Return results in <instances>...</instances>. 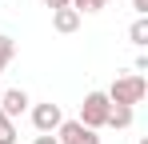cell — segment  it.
I'll use <instances>...</instances> for the list:
<instances>
[{
  "label": "cell",
  "mask_w": 148,
  "mask_h": 144,
  "mask_svg": "<svg viewBox=\"0 0 148 144\" xmlns=\"http://www.w3.org/2000/svg\"><path fill=\"white\" fill-rule=\"evenodd\" d=\"M108 108H112V104H108V96H104V92H88V96H84V104H80V124H84V128H92V132L104 128Z\"/></svg>",
  "instance_id": "cell-2"
},
{
  "label": "cell",
  "mask_w": 148,
  "mask_h": 144,
  "mask_svg": "<svg viewBox=\"0 0 148 144\" xmlns=\"http://www.w3.org/2000/svg\"><path fill=\"white\" fill-rule=\"evenodd\" d=\"M12 56H16V40H12V36H4V32H0V72L8 68V60H12Z\"/></svg>",
  "instance_id": "cell-9"
},
{
  "label": "cell",
  "mask_w": 148,
  "mask_h": 144,
  "mask_svg": "<svg viewBox=\"0 0 148 144\" xmlns=\"http://www.w3.org/2000/svg\"><path fill=\"white\" fill-rule=\"evenodd\" d=\"M132 8H136V16H148V0H128Z\"/></svg>",
  "instance_id": "cell-13"
},
{
  "label": "cell",
  "mask_w": 148,
  "mask_h": 144,
  "mask_svg": "<svg viewBox=\"0 0 148 144\" xmlns=\"http://www.w3.org/2000/svg\"><path fill=\"white\" fill-rule=\"evenodd\" d=\"M140 144H148V136H144V140H140Z\"/></svg>",
  "instance_id": "cell-15"
},
{
  "label": "cell",
  "mask_w": 148,
  "mask_h": 144,
  "mask_svg": "<svg viewBox=\"0 0 148 144\" xmlns=\"http://www.w3.org/2000/svg\"><path fill=\"white\" fill-rule=\"evenodd\" d=\"M128 40H132L136 48H148V20H144V16H136V20H132V28H128Z\"/></svg>",
  "instance_id": "cell-8"
},
{
  "label": "cell",
  "mask_w": 148,
  "mask_h": 144,
  "mask_svg": "<svg viewBox=\"0 0 148 144\" xmlns=\"http://www.w3.org/2000/svg\"><path fill=\"white\" fill-rule=\"evenodd\" d=\"M132 116H136V112H132L128 104H112V108H108V120H104V128H132Z\"/></svg>",
  "instance_id": "cell-7"
},
{
  "label": "cell",
  "mask_w": 148,
  "mask_h": 144,
  "mask_svg": "<svg viewBox=\"0 0 148 144\" xmlns=\"http://www.w3.org/2000/svg\"><path fill=\"white\" fill-rule=\"evenodd\" d=\"M52 28L64 32V36L76 32V28H80V12H76V8H56V12H52Z\"/></svg>",
  "instance_id": "cell-6"
},
{
  "label": "cell",
  "mask_w": 148,
  "mask_h": 144,
  "mask_svg": "<svg viewBox=\"0 0 148 144\" xmlns=\"http://www.w3.org/2000/svg\"><path fill=\"white\" fill-rule=\"evenodd\" d=\"M44 8H52V12L56 8H68V0H44Z\"/></svg>",
  "instance_id": "cell-14"
},
{
  "label": "cell",
  "mask_w": 148,
  "mask_h": 144,
  "mask_svg": "<svg viewBox=\"0 0 148 144\" xmlns=\"http://www.w3.org/2000/svg\"><path fill=\"white\" fill-rule=\"evenodd\" d=\"M0 92H4V88H0Z\"/></svg>",
  "instance_id": "cell-16"
},
{
  "label": "cell",
  "mask_w": 148,
  "mask_h": 144,
  "mask_svg": "<svg viewBox=\"0 0 148 144\" xmlns=\"http://www.w3.org/2000/svg\"><path fill=\"white\" fill-rule=\"evenodd\" d=\"M60 120H64L60 104H52V100L32 104V128H36V132H56V128H60Z\"/></svg>",
  "instance_id": "cell-3"
},
{
  "label": "cell",
  "mask_w": 148,
  "mask_h": 144,
  "mask_svg": "<svg viewBox=\"0 0 148 144\" xmlns=\"http://www.w3.org/2000/svg\"><path fill=\"white\" fill-rule=\"evenodd\" d=\"M56 140H60V144H100V136L92 132V128H84L80 120H60Z\"/></svg>",
  "instance_id": "cell-4"
},
{
  "label": "cell",
  "mask_w": 148,
  "mask_h": 144,
  "mask_svg": "<svg viewBox=\"0 0 148 144\" xmlns=\"http://www.w3.org/2000/svg\"><path fill=\"white\" fill-rule=\"evenodd\" d=\"M32 144H60V140H56V132H40V136H36Z\"/></svg>",
  "instance_id": "cell-12"
},
{
  "label": "cell",
  "mask_w": 148,
  "mask_h": 144,
  "mask_svg": "<svg viewBox=\"0 0 148 144\" xmlns=\"http://www.w3.org/2000/svg\"><path fill=\"white\" fill-rule=\"evenodd\" d=\"M68 8H76V12L84 16V12H100V8H108V0H68Z\"/></svg>",
  "instance_id": "cell-10"
},
{
  "label": "cell",
  "mask_w": 148,
  "mask_h": 144,
  "mask_svg": "<svg viewBox=\"0 0 148 144\" xmlns=\"http://www.w3.org/2000/svg\"><path fill=\"white\" fill-rule=\"evenodd\" d=\"M28 104H32V100H28L24 88H4V92H0V112L8 120H16L20 112H28Z\"/></svg>",
  "instance_id": "cell-5"
},
{
  "label": "cell",
  "mask_w": 148,
  "mask_h": 144,
  "mask_svg": "<svg viewBox=\"0 0 148 144\" xmlns=\"http://www.w3.org/2000/svg\"><path fill=\"white\" fill-rule=\"evenodd\" d=\"M108 104H128V108H136L140 100L148 96V80L140 72H132V76H116L112 80V88H108Z\"/></svg>",
  "instance_id": "cell-1"
},
{
  "label": "cell",
  "mask_w": 148,
  "mask_h": 144,
  "mask_svg": "<svg viewBox=\"0 0 148 144\" xmlns=\"http://www.w3.org/2000/svg\"><path fill=\"white\" fill-rule=\"evenodd\" d=\"M0 144H16V124L0 112Z\"/></svg>",
  "instance_id": "cell-11"
}]
</instances>
